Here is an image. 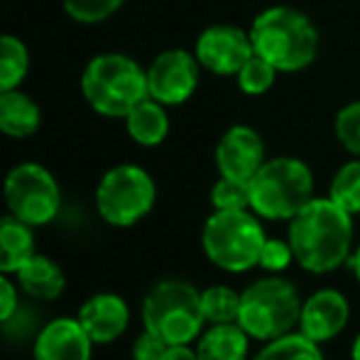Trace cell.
<instances>
[{"label":"cell","instance_id":"obj_1","mask_svg":"<svg viewBox=\"0 0 360 360\" xmlns=\"http://www.w3.org/2000/svg\"><path fill=\"white\" fill-rule=\"evenodd\" d=\"M289 245L294 260L314 275H326L351 260L353 216L333 199L314 196L294 218H289Z\"/></svg>","mask_w":360,"mask_h":360},{"label":"cell","instance_id":"obj_2","mask_svg":"<svg viewBox=\"0 0 360 360\" xmlns=\"http://www.w3.org/2000/svg\"><path fill=\"white\" fill-rule=\"evenodd\" d=\"M250 39L255 54L280 74H294L311 67L319 57V30L307 13L289 5L267 8L252 20Z\"/></svg>","mask_w":360,"mask_h":360},{"label":"cell","instance_id":"obj_3","mask_svg":"<svg viewBox=\"0 0 360 360\" xmlns=\"http://www.w3.org/2000/svg\"><path fill=\"white\" fill-rule=\"evenodd\" d=\"M81 91L96 113L105 118H125L135 105L150 98L147 69L125 54H98L86 64Z\"/></svg>","mask_w":360,"mask_h":360},{"label":"cell","instance_id":"obj_4","mask_svg":"<svg viewBox=\"0 0 360 360\" xmlns=\"http://www.w3.org/2000/svg\"><path fill=\"white\" fill-rule=\"evenodd\" d=\"M314 199V174L299 157H272L250 179V209L267 221H289Z\"/></svg>","mask_w":360,"mask_h":360},{"label":"cell","instance_id":"obj_5","mask_svg":"<svg viewBox=\"0 0 360 360\" xmlns=\"http://www.w3.org/2000/svg\"><path fill=\"white\" fill-rule=\"evenodd\" d=\"M302 297L285 277H262L240 294L238 323L257 341H275L299 323Z\"/></svg>","mask_w":360,"mask_h":360},{"label":"cell","instance_id":"obj_6","mask_svg":"<svg viewBox=\"0 0 360 360\" xmlns=\"http://www.w3.org/2000/svg\"><path fill=\"white\" fill-rule=\"evenodd\" d=\"M143 323L169 346H189L206 323L201 292L181 280L157 282L143 302Z\"/></svg>","mask_w":360,"mask_h":360},{"label":"cell","instance_id":"obj_7","mask_svg":"<svg viewBox=\"0 0 360 360\" xmlns=\"http://www.w3.org/2000/svg\"><path fill=\"white\" fill-rule=\"evenodd\" d=\"M265 240L260 221L248 209L214 211L201 231L206 257L226 272H248L255 267Z\"/></svg>","mask_w":360,"mask_h":360},{"label":"cell","instance_id":"obj_8","mask_svg":"<svg viewBox=\"0 0 360 360\" xmlns=\"http://www.w3.org/2000/svg\"><path fill=\"white\" fill-rule=\"evenodd\" d=\"M157 199L155 179L138 165H118L103 174L96 189V209L110 226L128 228L150 214Z\"/></svg>","mask_w":360,"mask_h":360},{"label":"cell","instance_id":"obj_9","mask_svg":"<svg viewBox=\"0 0 360 360\" xmlns=\"http://www.w3.org/2000/svg\"><path fill=\"white\" fill-rule=\"evenodd\" d=\"M3 196L8 214L25 221L27 226H47L62 209V191L52 172L34 162L13 167L5 176Z\"/></svg>","mask_w":360,"mask_h":360},{"label":"cell","instance_id":"obj_10","mask_svg":"<svg viewBox=\"0 0 360 360\" xmlns=\"http://www.w3.org/2000/svg\"><path fill=\"white\" fill-rule=\"evenodd\" d=\"M199 59L186 49H167L147 69L150 98L162 105H181L199 86Z\"/></svg>","mask_w":360,"mask_h":360},{"label":"cell","instance_id":"obj_11","mask_svg":"<svg viewBox=\"0 0 360 360\" xmlns=\"http://www.w3.org/2000/svg\"><path fill=\"white\" fill-rule=\"evenodd\" d=\"M194 54L201 69H209L218 76H236L243 64L255 54L248 30L236 25H211L196 39Z\"/></svg>","mask_w":360,"mask_h":360},{"label":"cell","instance_id":"obj_12","mask_svg":"<svg viewBox=\"0 0 360 360\" xmlns=\"http://www.w3.org/2000/svg\"><path fill=\"white\" fill-rule=\"evenodd\" d=\"M265 160L262 135L250 125H233L216 145V167L221 176L250 181L255 172L265 165Z\"/></svg>","mask_w":360,"mask_h":360},{"label":"cell","instance_id":"obj_13","mask_svg":"<svg viewBox=\"0 0 360 360\" xmlns=\"http://www.w3.org/2000/svg\"><path fill=\"white\" fill-rule=\"evenodd\" d=\"M351 319L348 299L336 289H319L304 302L299 316V331L316 343L331 341L346 328Z\"/></svg>","mask_w":360,"mask_h":360},{"label":"cell","instance_id":"obj_14","mask_svg":"<svg viewBox=\"0 0 360 360\" xmlns=\"http://www.w3.org/2000/svg\"><path fill=\"white\" fill-rule=\"evenodd\" d=\"M94 341L79 319L59 316L49 321L34 341V360H91Z\"/></svg>","mask_w":360,"mask_h":360},{"label":"cell","instance_id":"obj_15","mask_svg":"<svg viewBox=\"0 0 360 360\" xmlns=\"http://www.w3.org/2000/svg\"><path fill=\"white\" fill-rule=\"evenodd\" d=\"M81 326L91 336L94 343H113L125 333L130 323V309L123 297L110 292L94 294L86 299L84 307L79 309Z\"/></svg>","mask_w":360,"mask_h":360},{"label":"cell","instance_id":"obj_16","mask_svg":"<svg viewBox=\"0 0 360 360\" xmlns=\"http://www.w3.org/2000/svg\"><path fill=\"white\" fill-rule=\"evenodd\" d=\"M18 277V287L22 289L27 297L39 299V302H52L67 287V277H64V270L47 255H30L25 260V265L15 272Z\"/></svg>","mask_w":360,"mask_h":360},{"label":"cell","instance_id":"obj_17","mask_svg":"<svg viewBox=\"0 0 360 360\" xmlns=\"http://www.w3.org/2000/svg\"><path fill=\"white\" fill-rule=\"evenodd\" d=\"M42 113L27 94L13 89L0 94V133L8 138H30L39 130Z\"/></svg>","mask_w":360,"mask_h":360},{"label":"cell","instance_id":"obj_18","mask_svg":"<svg viewBox=\"0 0 360 360\" xmlns=\"http://www.w3.org/2000/svg\"><path fill=\"white\" fill-rule=\"evenodd\" d=\"M30 255H34L32 226L13 214L0 216V272L15 275Z\"/></svg>","mask_w":360,"mask_h":360},{"label":"cell","instance_id":"obj_19","mask_svg":"<svg viewBox=\"0 0 360 360\" xmlns=\"http://www.w3.org/2000/svg\"><path fill=\"white\" fill-rule=\"evenodd\" d=\"M125 128L128 135L143 147H157L165 143L169 135V115H167V105H162L155 98H145L138 103L128 115H125Z\"/></svg>","mask_w":360,"mask_h":360},{"label":"cell","instance_id":"obj_20","mask_svg":"<svg viewBox=\"0 0 360 360\" xmlns=\"http://www.w3.org/2000/svg\"><path fill=\"white\" fill-rule=\"evenodd\" d=\"M248 333L240 323H214L199 338L196 356L199 360H245L248 358Z\"/></svg>","mask_w":360,"mask_h":360},{"label":"cell","instance_id":"obj_21","mask_svg":"<svg viewBox=\"0 0 360 360\" xmlns=\"http://www.w3.org/2000/svg\"><path fill=\"white\" fill-rule=\"evenodd\" d=\"M30 72V52L18 37L0 34V94L22 84Z\"/></svg>","mask_w":360,"mask_h":360},{"label":"cell","instance_id":"obj_22","mask_svg":"<svg viewBox=\"0 0 360 360\" xmlns=\"http://www.w3.org/2000/svg\"><path fill=\"white\" fill-rule=\"evenodd\" d=\"M252 360H323V356L316 341L307 338L302 331H289L275 341H267V346Z\"/></svg>","mask_w":360,"mask_h":360},{"label":"cell","instance_id":"obj_23","mask_svg":"<svg viewBox=\"0 0 360 360\" xmlns=\"http://www.w3.org/2000/svg\"><path fill=\"white\" fill-rule=\"evenodd\" d=\"M201 311L209 323H238L240 294L231 287L214 285L201 292Z\"/></svg>","mask_w":360,"mask_h":360},{"label":"cell","instance_id":"obj_24","mask_svg":"<svg viewBox=\"0 0 360 360\" xmlns=\"http://www.w3.org/2000/svg\"><path fill=\"white\" fill-rule=\"evenodd\" d=\"M328 199H333L351 216L360 214V157L346 162L333 174L331 186H328Z\"/></svg>","mask_w":360,"mask_h":360},{"label":"cell","instance_id":"obj_25","mask_svg":"<svg viewBox=\"0 0 360 360\" xmlns=\"http://www.w3.org/2000/svg\"><path fill=\"white\" fill-rule=\"evenodd\" d=\"M277 69L272 67L267 59H262L260 54H252L243 69L236 74V81H238V89L248 96H262L275 86L277 81Z\"/></svg>","mask_w":360,"mask_h":360},{"label":"cell","instance_id":"obj_26","mask_svg":"<svg viewBox=\"0 0 360 360\" xmlns=\"http://www.w3.org/2000/svg\"><path fill=\"white\" fill-rule=\"evenodd\" d=\"M211 204L216 211L250 209V181L221 176L211 189Z\"/></svg>","mask_w":360,"mask_h":360},{"label":"cell","instance_id":"obj_27","mask_svg":"<svg viewBox=\"0 0 360 360\" xmlns=\"http://www.w3.org/2000/svg\"><path fill=\"white\" fill-rule=\"evenodd\" d=\"M338 143L346 147L351 155L360 157V101H351L336 113L333 120Z\"/></svg>","mask_w":360,"mask_h":360},{"label":"cell","instance_id":"obj_28","mask_svg":"<svg viewBox=\"0 0 360 360\" xmlns=\"http://www.w3.org/2000/svg\"><path fill=\"white\" fill-rule=\"evenodd\" d=\"M125 0H64V10L69 18L84 25H96L108 20Z\"/></svg>","mask_w":360,"mask_h":360},{"label":"cell","instance_id":"obj_29","mask_svg":"<svg viewBox=\"0 0 360 360\" xmlns=\"http://www.w3.org/2000/svg\"><path fill=\"white\" fill-rule=\"evenodd\" d=\"M294 260V252L289 240H277V238H267L265 245L260 250V260L257 265L267 272H282L289 267V262Z\"/></svg>","mask_w":360,"mask_h":360},{"label":"cell","instance_id":"obj_30","mask_svg":"<svg viewBox=\"0 0 360 360\" xmlns=\"http://www.w3.org/2000/svg\"><path fill=\"white\" fill-rule=\"evenodd\" d=\"M167 348H169V343H167L165 338L157 336L150 328H145L133 346V358L135 360H160L167 353Z\"/></svg>","mask_w":360,"mask_h":360},{"label":"cell","instance_id":"obj_31","mask_svg":"<svg viewBox=\"0 0 360 360\" xmlns=\"http://www.w3.org/2000/svg\"><path fill=\"white\" fill-rule=\"evenodd\" d=\"M18 311V289L8 280V275L0 272V323L10 321Z\"/></svg>","mask_w":360,"mask_h":360},{"label":"cell","instance_id":"obj_32","mask_svg":"<svg viewBox=\"0 0 360 360\" xmlns=\"http://www.w3.org/2000/svg\"><path fill=\"white\" fill-rule=\"evenodd\" d=\"M160 360H199V356L189 346H169Z\"/></svg>","mask_w":360,"mask_h":360},{"label":"cell","instance_id":"obj_33","mask_svg":"<svg viewBox=\"0 0 360 360\" xmlns=\"http://www.w3.org/2000/svg\"><path fill=\"white\" fill-rule=\"evenodd\" d=\"M351 267H353V272H356V277H358V282H360V245H358V250L351 255Z\"/></svg>","mask_w":360,"mask_h":360},{"label":"cell","instance_id":"obj_34","mask_svg":"<svg viewBox=\"0 0 360 360\" xmlns=\"http://www.w3.org/2000/svg\"><path fill=\"white\" fill-rule=\"evenodd\" d=\"M351 358H353V360H360V333H358L356 343H353V351H351Z\"/></svg>","mask_w":360,"mask_h":360}]
</instances>
